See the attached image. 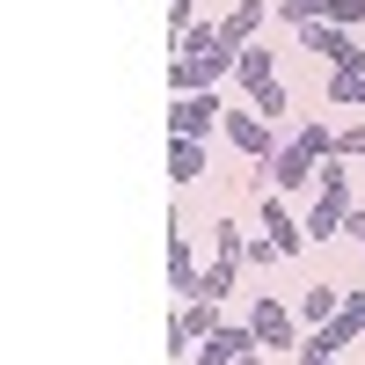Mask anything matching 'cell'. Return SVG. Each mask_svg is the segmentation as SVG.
I'll list each match as a JSON object with an SVG mask.
<instances>
[{
	"label": "cell",
	"instance_id": "17",
	"mask_svg": "<svg viewBox=\"0 0 365 365\" xmlns=\"http://www.w3.org/2000/svg\"><path fill=\"white\" fill-rule=\"evenodd\" d=\"M329 8H336V0H278L270 15H285L292 29H307V22H329Z\"/></svg>",
	"mask_w": 365,
	"mask_h": 365
},
{
	"label": "cell",
	"instance_id": "21",
	"mask_svg": "<svg viewBox=\"0 0 365 365\" xmlns=\"http://www.w3.org/2000/svg\"><path fill=\"white\" fill-rule=\"evenodd\" d=\"M249 110H263V117H285V81H256V88H249Z\"/></svg>",
	"mask_w": 365,
	"mask_h": 365
},
{
	"label": "cell",
	"instance_id": "1",
	"mask_svg": "<svg viewBox=\"0 0 365 365\" xmlns=\"http://www.w3.org/2000/svg\"><path fill=\"white\" fill-rule=\"evenodd\" d=\"M234 44L220 37V22H197L190 37H175V66H168V81H175V96H190V88H220L227 73H234Z\"/></svg>",
	"mask_w": 365,
	"mask_h": 365
},
{
	"label": "cell",
	"instance_id": "12",
	"mask_svg": "<svg viewBox=\"0 0 365 365\" xmlns=\"http://www.w3.org/2000/svg\"><path fill=\"white\" fill-rule=\"evenodd\" d=\"M263 15H270V0H234V15H220V37H227L234 51H249L256 29H263Z\"/></svg>",
	"mask_w": 365,
	"mask_h": 365
},
{
	"label": "cell",
	"instance_id": "13",
	"mask_svg": "<svg viewBox=\"0 0 365 365\" xmlns=\"http://www.w3.org/2000/svg\"><path fill=\"white\" fill-rule=\"evenodd\" d=\"M336 307H344V292L329 285V278H314L307 292H299V322H307V329H329V322H336Z\"/></svg>",
	"mask_w": 365,
	"mask_h": 365
},
{
	"label": "cell",
	"instance_id": "18",
	"mask_svg": "<svg viewBox=\"0 0 365 365\" xmlns=\"http://www.w3.org/2000/svg\"><path fill=\"white\" fill-rule=\"evenodd\" d=\"M241 249H249V227H241V220H212V256L241 263Z\"/></svg>",
	"mask_w": 365,
	"mask_h": 365
},
{
	"label": "cell",
	"instance_id": "11",
	"mask_svg": "<svg viewBox=\"0 0 365 365\" xmlns=\"http://www.w3.org/2000/svg\"><path fill=\"white\" fill-rule=\"evenodd\" d=\"M168 182H212V161H205V139H168Z\"/></svg>",
	"mask_w": 365,
	"mask_h": 365
},
{
	"label": "cell",
	"instance_id": "25",
	"mask_svg": "<svg viewBox=\"0 0 365 365\" xmlns=\"http://www.w3.org/2000/svg\"><path fill=\"white\" fill-rule=\"evenodd\" d=\"M241 365H263V351H249V358H241Z\"/></svg>",
	"mask_w": 365,
	"mask_h": 365
},
{
	"label": "cell",
	"instance_id": "26",
	"mask_svg": "<svg viewBox=\"0 0 365 365\" xmlns=\"http://www.w3.org/2000/svg\"><path fill=\"white\" fill-rule=\"evenodd\" d=\"M358 103H365V73H358Z\"/></svg>",
	"mask_w": 365,
	"mask_h": 365
},
{
	"label": "cell",
	"instance_id": "6",
	"mask_svg": "<svg viewBox=\"0 0 365 365\" xmlns=\"http://www.w3.org/2000/svg\"><path fill=\"white\" fill-rule=\"evenodd\" d=\"M220 329V299H182L175 307V322H168V358L182 365V358H197V344Z\"/></svg>",
	"mask_w": 365,
	"mask_h": 365
},
{
	"label": "cell",
	"instance_id": "22",
	"mask_svg": "<svg viewBox=\"0 0 365 365\" xmlns=\"http://www.w3.org/2000/svg\"><path fill=\"white\" fill-rule=\"evenodd\" d=\"M358 73H329V110H358Z\"/></svg>",
	"mask_w": 365,
	"mask_h": 365
},
{
	"label": "cell",
	"instance_id": "8",
	"mask_svg": "<svg viewBox=\"0 0 365 365\" xmlns=\"http://www.w3.org/2000/svg\"><path fill=\"white\" fill-rule=\"evenodd\" d=\"M227 139H234V154L241 161H278V132H270V117L263 110H227V125H220Z\"/></svg>",
	"mask_w": 365,
	"mask_h": 365
},
{
	"label": "cell",
	"instance_id": "4",
	"mask_svg": "<svg viewBox=\"0 0 365 365\" xmlns=\"http://www.w3.org/2000/svg\"><path fill=\"white\" fill-rule=\"evenodd\" d=\"M249 329L263 351H299V307H285L278 292H256L249 299Z\"/></svg>",
	"mask_w": 365,
	"mask_h": 365
},
{
	"label": "cell",
	"instance_id": "9",
	"mask_svg": "<svg viewBox=\"0 0 365 365\" xmlns=\"http://www.w3.org/2000/svg\"><path fill=\"white\" fill-rule=\"evenodd\" d=\"M256 212H263V227H256V234H270L285 256H299V249H307V220H292L278 190H263V197H256Z\"/></svg>",
	"mask_w": 365,
	"mask_h": 365
},
{
	"label": "cell",
	"instance_id": "19",
	"mask_svg": "<svg viewBox=\"0 0 365 365\" xmlns=\"http://www.w3.org/2000/svg\"><path fill=\"white\" fill-rule=\"evenodd\" d=\"M241 263H249V270H263V278H270V270L285 263V249H278L270 234H249V249H241Z\"/></svg>",
	"mask_w": 365,
	"mask_h": 365
},
{
	"label": "cell",
	"instance_id": "15",
	"mask_svg": "<svg viewBox=\"0 0 365 365\" xmlns=\"http://www.w3.org/2000/svg\"><path fill=\"white\" fill-rule=\"evenodd\" d=\"M336 351H344L336 329H314V336H299V365H336Z\"/></svg>",
	"mask_w": 365,
	"mask_h": 365
},
{
	"label": "cell",
	"instance_id": "23",
	"mask_svg": "<svg viewBox=\"0 0 365 365\" xmlns=\"http://www.w3.org/2000/svg\"><path fill=\"white\" fill-rule=\"evenodd\" d=\"M336 154L344 161H365V117H358V125H336Z\"/></svg>",
	"mask_w": 365,
	"mask_h": 365
},
{
	"label": "cell",
	"instance_id": "14",
	"mask_svg": "<svg viewBox=\"0 0 365 365\" xmlns=\"http://www.w3.org/2000/svg\"><path fill=\"white\" fill-rule=\"evenodd\" d=\"M234 73H241V88H256V81H278V58H270V44H249L234 58Z\"/></svg>",
	"mask_w": 365,
	"mask_h": 365
},
{
	"label": "cell",
	"instance_id": "2",
	"mask_svg": "<svg viewBox=\"0 0 365 365\" xmlns=\"http://www.w3.org/2000/svg\"><path fill=\"white\" fill-rule=\"evenodd\" d=\"M351 205H358V190H351V161H344V154H329V161H322V182H314V205H307V241L344 234Z\"/></svg>",
	"mask_w": 365,
	"mask_h": 365
},
{
	"label": "cell",
	"instance_id": "20",
	"mask_svg": "<svg viewBox=\"0 0 365 365\" xmlns=\"http://www.w3.org/2000/svg\"><path fill=\"white\" fill-rule=\"evenodd\" d=\"M234 270H241L234 256H212V263H205V285H197V292H205V299H227V292H234Z\"/></svg>",
	"mask_w": 365,
	"mask_h": 365
},
{
	"label": "cell",
	"instance_id": "10",
	"mask_svg": "<svg viewBox=\"0 0 365 365\" xmlns=\"http://www.w3.org/2000/svg\"><path fill=\"white\" fill-rule=\"evenodd\" d=\"M249 351H263L249 322H220V329H212V336L197 344V358H205V365H241V358H249Z\"/></svg>",
	"mask_w": 365,
	"mask_h": 365
},
{
	"label": "cell",
	"instance_id": "30",
	"mask_svg": "<svg viewBox=\"0 0 365 365\" xmlns=\"http://www.w3.org/2000/svg\"><path fill=\"white\" fill-rule=\"evenodd\" d=\"M358 37H365V29H358Z\"/></svg>",
	"mask_w": 365,
	"mask_h": 365
},
{
	"label": "cell",
	"instance_id": "24",
	"mask_svg": "<svg viewBox=\"0 0 365 365\" xmlns=\"http://www.w3.org/2000/svg\"><path fill=\"white\" fill-rule=\"evenodd\" d=\"M329 22H344V29H365V0H336V8H329Z\"/></svg>",
	"mask_w": 365,
	"mask_h": 365
},
{
	"label": "cell",
	"instance_id": "3",
	"mask_svg": "<svg viewBox=\"0 0 365 365\" xmlns=\"http://www.w3.org/2000/svg\"><path fill=\"white\" fill-rule=\"evenodd\" d=\"M299 51H307L314 66H329V73H358L365 66V37L344 29V22H307L299 29Z\"/></svg>",
	"mask_w": 365,
	"mask_h": 365
},
{
	"label": "cell",
	"instance_id": "16",
	"mask_svg": "<svg viewBox=\"0 0 365 365\" xmlns=\"http://www.w3.org/2000/svg\"><path fill=\"white\" fill-rule=\"evenodd\" d=\"M329 329H336L344 344H358V336H365V292H344V307H336V322H329Z\"/></svg>",
	"mask_w": 365,
	"mask_h": 365
},
{
	"label": "cell",
	"instance_id": "29",
	"mask_svg": "<svg viewBox=\"0 0 365 365\" xmlns=\"http://www.w3.org/2000/svg\"><path fill=\"white\" fill-rule=\"evenodd\" d=\"M270 8H278V0H270Z\"/></svg>",
	"mask_w": 365,
	"mask_h": 365
},
{
	"label": "cell",
	"instance_id": "27",
	"mask_svg": "<svg viewBox=\"0 0 365 365\" xmlns=\"http://www.w3.org/2000/svg\"><path fill=\"white\" fill-rule=\"evenodd\" d=\"M358 263H365V241H358Z\"/></svg>",
	"mask_w": 365,
	"mask_h": 365
},
{
	"label": "cell",
	"instance_id": "5",
	"mask_svg": "<svg viewBox=\"0 0 365 365\" xmlns=\"http://www.w3.org/2000/svg\"><path fill=\"white\" fill-rule=\"evenodd\" d=\"M220 125H227V103L212 96V88H190V96L168 103V132H175V139H212Z\"/></svg>",
	"mask_w": 365,
	"mask_h": 365
},
{
	"label": "cell",
	"instance_id": "7",
	"mask_svg": "<svg viewBox=\"0 0 365 365\" xmlns=\"http://www.w3.org/2000/svg\"><path fill=\"white\" fill-rule=\"evenodd\" d=\"M205 270H197V249H190V227H182V212L168 220V292H175V307L182 299H205Z\"/></svg>",
	"mask_w": 365,
	"mask_h": 365
},
{
	"label": "cell",
	"instance_id": "28",
	"mask_svg": "<svg viewBox=\"0 0 365 365\" xmlns=\"http://www.w3.org/2000/svg\"><path fill=\"white\" fill-rule=\"evenodd\" d=\"M182 365H205V358H182Z\"/></svg>",
	"mask_w": 365,
	"mask_h": 365
}]
</instances>
